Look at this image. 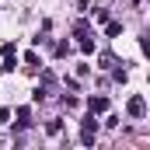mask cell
<instances>
[{
	"mask_svg": "<svg viewBox=\"0 0 150 150\" xmlns=\"http://www.w3.org/2000/svg\"><path fill=\"white\" fill-rule=\"evenodd\" d=\"M143 112H147V101H143V98H133V101H129V115H136V119H140Z\"/></svg>",
	"mask_w": 150,
	"mask_h": 150,
	"instance_id": "1",
	"label": "cell"
},
{
	"mask_svg": "<svg viewBox=\"0 0 150 150\" xmlns=\"http://www.w3.org/2000/svg\"><path fill=\"white\" fill-rule=\"evenodd\" d=\"M87 105H91V112H105V108H108V101H105V98H91Z\"/></svg>",
	"mask_w": 150,
	"mask_h": 150,
	"instance_id": "2",
	"label": "cell"
}]
</instances>
